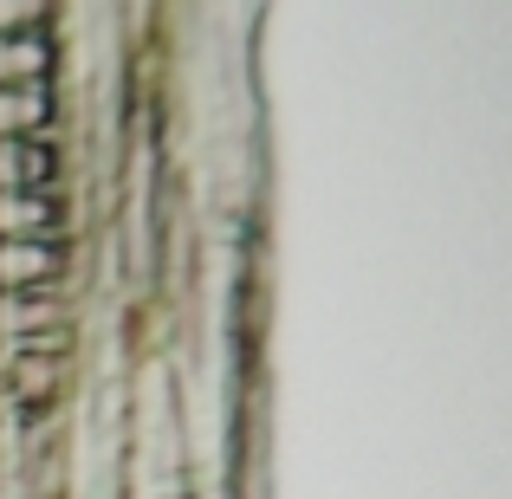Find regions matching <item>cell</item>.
I'll return each instance as SVG.
<instances>
[{
	"label": "cell",
	"mask_w": 512,
	"mask_h": 499,
	"mask_svg": "<svg viewBox=\"0 0 512 499\" xmlns=\"http://www.w3.org/2000/svg\"><path fill=\"white\" fill-rule=\"evenodd\" d=\"M52 175V150L33 137H0V188L7 195H26V188H39Z\"/></svg>",
	"instance_id": "1"
},
{
	"label": "cell",
	"mask_w": 512,
	"mask_h": 499,
	"mask_svg": "<svg viewBox=\"0 0 512 499\" xmlns=\"http://www.w3.org/2000/svg\"><path fill=\"white\" fill-rule=\"evenodd\" d=\"M26 273H52V253H46V247H20V240H7V247H0V279H13V286H20Z\"/></svg>",
	"instance_id": "2"
},
{
	"label": "cell",
	"mask_w": 512,
	"mask_h": 499,
	"mask_svg": "<svg viewBox=\"0 0 512 499\" xmlns=\"http://www.w3.org/2000/svg\"><path fill=\"white\" fill-rule=\"evenodd\" d=\"M33 65H46V46H39V39H0V78H20V72H33Z\"/></svg>",
	"instance_id": "3"
},
{
	"label": "cell",
	"mask_w": 512,
	"mask_h": 499,
	"mask_svg": "<svg viewBox=\"0 0 512 499\" xmlns=\"http://www.w3.org/2000/svg\"><path fill=\"white\" fill-rule=\"evenodd\" d=\"M0 221H7V227H26V221H52V208H46V201H13V208H0Z\"/></svg>",
	"instance_id": "4"
},
{
	"label": "cell",
	"mask_w": 512,
	"mask_h": 499,
	"mask_svg": "<svg viewBox=\"0 0 512 499\" xmlns=\"http://www.w3.org/2000/svg\"><path fill=\"white\" fill-rule=\"evenodd\" d=\"M33 111H39V98H0V137H7L13 124H26Z\"/></svg>",
	"instance_id": "5"
},
{
	"label": "cell",
	"mask_w": 512,
	"mask_h": 499,
	"mask_svg": "<svg viewBox=\"0 0 512 499\" xmlns=\"http://www.w3.org/2000/svg\"><path fill=\"white\" fill-rule=\"evenodd\" d=\"M46 0H0V33H7L13 20H26V13H39Z\"/></svg>",
	"instance_id": "6"
}]
</instances>
